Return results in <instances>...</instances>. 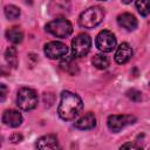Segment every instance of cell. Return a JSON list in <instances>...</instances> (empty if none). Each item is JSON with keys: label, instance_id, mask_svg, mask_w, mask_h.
<instances>
[{"label": "cell", "instance_id": "6da1fadb", "mask_svg": "<svg viewBox=\"0 0 150 150\" xmlns=\"http://www.w3.org/2000/svg\"><path fill=\"white\" fill-rule=\"evenodd\" d=\"M83 103L81 97L77 94H74L69 90H64L61 94L60 104L57 108L59 116L64 121L74 120L82 110Z\"/></svg>", "mask_w": 150, "mask_h": 150}, {"label": "cell", "instance_id": "7a4b0ae2", "mask_svg": "<svg viewBox=\"0 0 150 150\" xmlns=\"http://www.w3.org/2000/svg\"><path fill=\"white\" fill-rule=\"evenodd\" d=\"M103 18H104L103 8H101L98 6H93L81 13V15L79 18V25L83 28L91 29V28L96 27L97 25H100L102 22Z\"/></svg>", "mask_w": 150, "mask_h": 150}, {"label": "cell", "instance_id": "3957f363", "mask_svg": "<svg viewBox=\"0 0 150 150\" xmlns=\"http://www.w3.org/2000/svg\"><path fill=\"white\" fill-rule=\"evenodd\" d=\"M38 102H39V97L34 89L27 87L19 89L16 95V104L20 109L29 111L38 105Z\"/></svg>", "mask_w": 150, "mask_h": 150}, {"label": "cell", "instance_id": "277c9868", "mask_svg": "<svg viewBox=\"0 0 150 150\" xmlns=\"http://www.w3.org/2000/svg\"><path fill=\"white\" fill-rule=\"evenodd\" d=\"M46 30L56 38H67L73 33V26L67 19L57 18L46 25Z\"/></svg>", "mask_w": 150, "mask_h": 150}, {"label": "cell", "instance_id": "5b68a950", "mask_svg": "<svg viewBox=\"0 0 150 150\" xmlns=\"http://www.w3.org/2000/svg\"><path fill=\"white\" fill-rule=\"evenodd\" d=\"M91 47V39L88 34L80 33L77 34L73 41H71V52L73 55L76 57H82L86 56Z\"/></svg>", "mask_w": 150, "mask_h": 150}, {"label": "cell", "instance_id": "8992f818", "mask_svg": "<svg viewBox=\"0 0 150 150\" xmlns=\"http://www.w3.org/2000/svg\"><path fill=\"white\" fill-rule=\"evenodd\" d=\"M95 45L97 49L102 53H110L116 47V38L110 30L104 29L97 34L95 39Z\"/></svg>", "mask_w": 150, "mask_h": 150}, {"label": "cell", "instance_id": "52a82bcc", "mask_svg": "<svg viewBox=\"0 0 150 150\" xmlns=\"http://www.w3.org/2000/svg\"><path fill=\"white\" fill-rule=\"evenodd\" d=\"M135 121H136V117L132 115H110L107 120V124L111 131L118 132L124 127L132 124Z\"/></svg>", "mask_w": 150, "mask_h": 150}, {"label": "cell", "instance_id": "ba28073f", "mask_svg": "<svg viewBox=\"0 0 150 150\" xmlns=\"http://www.w3.org/2000/svg\"><path fill=\"white\" fill-rule=\"evenodd\" d=\"M68 53V47L60 41H50L45 45V54L49 59H61Z\"/></svg>", "mask_w": 150, "mask_h": 150}, {"label": "cell", "instance_id": "9c48e42d", "mask_svg": "<svg viewBox=\"0 0 150 150\" xmlns=\"http://www.w3.org/2000/svg\"><path fill=\"white\" fill-rule=\"evenodd\" d=\"M70 0H50L48 11L54 16H63L69 13Z\"/></svg>", "mask_w": 150, "mask_h": 150}, {"label": "cell", "instance_id": "30bf717a", "mask_svg": "<svg viewBox=\"0 0 150 150\" xmlns=\"http://www.w3.org/2000/svg\"><path fill=\"white\" fill-rule=\"evenodd\" d=\"M2 122L5 125L11 128H16L22 123V115L14 109H8L2 115Z\"/></svg>", "mask_w": 150, "mask_h": 150}, {"label": "cell", "instance_id": "8fae6325", "mask_svg": "<svg viewBox=\"0 0 150 150\" xmlns=\"http://www.w3.org/2000/svg\"><path fill=\"white\" fill-rule=\"evenodd\" d=\"M131 56H132V49H131L130 45L127 42H122L116 49L115 61L118 64H123V63H127L131 59Z\"/></svg>", "mask_w": 150, "mask_h": 150}, {"label": "cell", "instance_id": "7c38bea8", "mask_svg": "<svg viewBox=\"0 0 150 150\" xmlns=\"http://www.w3.org/2000/svg\"><path fill=\"white\" fill-rule=\"evenodd\" d=\"M95 125H96V117L93 112L84 114L74 123V127L80 130H89L93 129Z\"/></svg>", "mask_w": 150, "mask_h": 150}, {"label": "cell", "instance_id": "4fadbf2b", "mask_svg": "<svg viewBox=\"0 0 150 150\" xmlns=\"http://www.w3.org/2000/svg\"><path fill=\"white\" fill-rule=\"evenodd\" d=\"M117 22L121 27L125 28L127 30H134L137 27V19L135 15L130 13H122L117 16Z\"/></svg>", "mask_w": 150, "mask_h": 150}, {"label": "cell", "instance_id": "5bb4252c", "mask_svg": "<svg viewBox=\"0 0 150 150\" xmlns=\"http://www.w3.org/2000/svg\"><path fill=\"white\" fill-rule=\"evenodd\" d=\"M35 146L38 149H56L59 148V142H57V138L56 136L54 135H45L42 137H40L36 143H35Z\"/></svg>", "mask_w": 150, "mask_h": 150}, {"label": "cell", "instance_id": "9a60e30c", "mask_svg": "<svg viewBox=\"0 0 150 150\" xmlns=\"http://www.w3.org/2000/svg\"><path fill=\"white\" fill-rule=\"evenodd\" d=\"M6 38L12 43L18 45V43H20L23 40V32L21 30L20 27L13 26V27H11V28H8L6 30Z\"/></svg>", "mask_w": 150, "mask_h": 150}, {"label": "cell", "instance_id": "2e32d148", "mask_svg": "<svg viewBox=\"0 0 150 150\" xmlns=\"http://www.w3.org/2000/svg\"><path fill=\"white\" fill-rule=\"evenodd\" d=\"M93 64L97 69H101V70L107 69L109 66V59L104 54H96L93 57Z\"/></svg>", "mask_w": 150, "mask_h": 150}, {"label": "cell", "instance_id": "e0dca14e", "mask_svg": "<svg viewBox=\"0 0 150 150\" xmlns=\"http://www.w3.org/2000/svg\"><path fill=\"white\" fill-rule=\"evenodd\" d=\"M5 59L7 61V63L15 68L16 64H18V54H16V49L14 47H8L5 52Z\"/></svg>", "mask_w": 150, "mask_h": 150}, {"label": "cell", "instance_id": "ac0fdd59", "mask_svg": "<svg viewBox=\"0 0 150 150\" xmlns=\"http://www.w3.org/2000/svg\"><path fill=\"white\" fill-rule=\"evenodd\" d=\"M136 8L141 15L146 16L150 13V0H136Z\"/></svg>", "mask_w": 150, "mask_h": 150}, {"label": "cell", "instance_id": "d6986e66", "mask_svg": "<svg viewBox=\"0 0 150 150\" xmlns=\"http://www.w3.org/2000/svg\"><path fill=\"white\" fill-rule=\"evenodd\" d=\"M5 15L9 20H15L20 16V9L14 5H7L5 6Z\"/></svg>", "mask_w": 150, "mask_h": 150}, {"label": "cell", "instance_id": "ffe728a7", "mask_svg": "<svg viewBox=\"0 0 150 150\" xmlns=\"http://www.w3.org/2000/svg\"><path fill=\"white\" fill-rule=\"evenodd\" d=\"M128 96L132 100V101H139L141 98H142V96H141V93L139 91H137V90H135V89H131V90H129L128 91Z\"/></svg>", "mask_w": 150, "mask_h": 150}, {"label": "cell", "instance_id": "44dd1931", "mask_svg": "<svg viewBox=\"0 0 150 150\" xmlns=\"http://www.w3.org/2000/svg\"><path fill=\"white\" fill-rule=\"evenodd\" d=\"M127 148H129V149H139L141 146L135 144V143H124V144L121 145V149H127Z\"/></svg>", "mask_w": 150, "mask_h": 150}, {"label": "cell", "instance_id": "7402d4cb", "mask_svg": "<svg viewBox=\"0 0 150 150\" xmlns=\"http://www.w3.org/2000/svg\"><path fill=\"white\" fill-rule=\"evenodd\" d=\"M9 141H12L13 143L21 142V141H22V136H21V135H19V134H13V135L9 137Z\"/></svg>", "mask_w": 150, "mask_h": 150}, {"label": "cell", "instance_id": "603a6c76", "mask_svg": "<svg viewBox=\"0 0 150 150\" xmlns=\"http://www.w3.org/2000/svg\"><path fill=\"white\" fill-rule=\"evenodd\" d=\"M1 90H2L1 91V101H4L5 100V96H6V90H7L5 84H1Z\"/></svg>", "mask_w": 150, "mask_h": 150}, {"label": "cell", "instance_id": "cb8c5ba5", "mask_svg": "<svg viewBox=\"0 0 150 150\" xmlns=\"http://www.w3.org/2000/svg\"><path fill=\"white\" fill-rule=\"evenodd\" d=\"M131 1H132V0H122V2H123V4H130Z\"/></svg>", "mask_w": 150, "mask_h": 150}, {"label": "cell", "instance_id": "d4e9b609", "mask_svg": "<svg viewBox=\"0 0 150 150\" xmlns=\"http://www.w3.org/2000/svg\"><path fill=\"white\" fill-rule=\"evenodd\" d=\"M98 1H107V0H98Z\"/></svg>", "mask_w": 150, "mask_h": 150}]
</instances>
